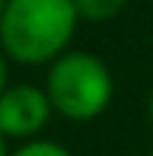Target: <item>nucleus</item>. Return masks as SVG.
<instances>
[{"label":"nucleus","mask_w":153,"mask_h":156,"mask_svg":"<svg viewBox=\"0 0 153 156\" xmlns=\"http://www.w3.org/2000/svg\"><path fill=\"white\" fill-rule=\"evenodd\" d=\"M83 23H112L128 0H73Z\"/></svg>","instance_id":"20e7f679"},{"label":"nucleus","mask_w":153,"mask_h":156,"mask_svg":"<svg viewBox=\"0 0 153 156\" xmlns=\"http://www.w3.org/2000/svg\"><path fill=\"white\" fill-rule=\"evenodd\" d=\"M10 156H73L67 150L64 144H58V140H26V144H19L16 150H10Z\"/></svg>","instance_id":"39448f33"},{"label":"nucleus","mask_w":153,"mask_h":156,"mask_svg":"<svg viewBox=\"0 0 153 156\" xmlns=\"http://www.w3.org/2000/svg\"><path fill=\"white\" fill-rule=\"evenodd\" d=\"M0 156H10V150H6V137H3V131H0Z\"/></svg>","instance_id":"0eeeda50"},{"label":"nucleus","mask_w":153,"mask_h":156,"mask_svg":"<svg viewBox=\"0 0 153 156\" xmlns=\"http://www.w3.org/2000/svg\"><path fill=\"white\" fill-rule=\"evenodd\" d=\"M73 0H6L0 13V48L26 67H45L70 51L80 26Z\"/></svg>","instance_id":"f257e3e1"},{"label":"nucleus","mask_w":153,"mask_h":156,"mask_svg":"<svg viewBox=\"0 0 153 156\" xmlns=\"http://www.w3.org/2000/svg\"><path fill=\"white\" fill-rule=\"evenodd\" d=\"M6 86H10V58H6V51L0 48V96H3Z\"/></svg>","instance_id":"423d86ee"},{"label":"nucleus","mask_w":153,"mask_h":156,"mask_svg":"<svg viewBox=\"0 0 153 156\" xmlns=\"http://www.w3.org/2000/svg\"><path fill=\"white\" fill-rule=\"evenodd\" d=\"M3 6H6V0H0V13H3Z\"/></svg>","instance_id":"1a4fd4ad"},{"label":"nucleus","mask_w":153,"mask_h":156,"mask_svg":"<svg viewBox=\"0 0 153 156\" xmlns=\"http://www.w3.org/2000/svg\"><path fill=\"white\" fill-rule=\"evenodd\" d=\"M150 156H153V153H150Z\"/></svg>","instance_id":"9d476101"},{"label":"nucleus","mask_w":153,"mask_h":156,"mask_svg":"<svg viewBox=\"0 0 153 156\" xmlns=\"http://www.w3.org/2000/svg\"><path fill=\"white\" fill-rule=\"evenodd\" d=\"M45 93L51 99L54 115L67 121H93L109 108L115 96V80L102 58L70 48L48 64Z\"/></svg>","instance_id":"f03ea898"},{"label":"nucleus","mask_w":153,"mask_h":156,"mask_svg":"<svg viewBox=\"0 0 153 156\" xmlns=\"http://www.w3.org/2000/svg\"><path fill=\"white\" fill-rule=\"evenodd\" d=\"M147 115H150V121H153V89H150V99H147Z\"/></svg>","instance_id":"6e6552de"},{"label":"nucleus","mask_w":153,"mask_h":156,"mask_svg":"<svg viewBox=\"0 0 153 156\" xmlns=\"http://www.w3.org/2000/svg\"><path fill=\"white\" fill-rule=\"evenodd\" d=\"M54 108L45 86L35 83H10L0 96V131L6 140H35L51 121Z\"/></svg>","instance_id":"7ed1b4c3"}]
</instances>
